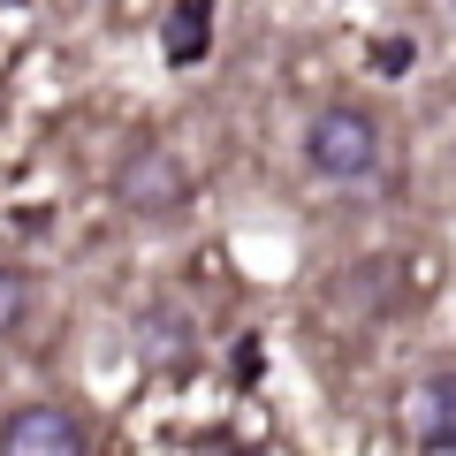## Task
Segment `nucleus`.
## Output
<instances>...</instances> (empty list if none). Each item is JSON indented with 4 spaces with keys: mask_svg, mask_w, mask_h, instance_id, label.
Returning a JSON list of instances; mask_svg holds the SVG:
<instances>
[{
    "mask_svg": "<svg viewBox=\"0 0 456 456\" xmlns=\"http://www.w3.org/2000/svg\"><path fill=\"white\" fill-rule=\"evenodd\" d=\"M305 160L320 167L327 183H365V175L380 167V122H373L365 107H327V114H312Z\"/></svg>",
    "mask_w": 456,
    "mask_h": 456,
    "instance_id": "obj_1",
    "label": "nucleus"
},
{
    "mask_svg": "<svg viewBox=\"0 0 456 456\" xmlns=\"http://www.w3.org/2000/svg\"><path fill=\"white\" fill-rule=\"evenodd\" d=\"M114 191H122V206H137V213H175L183 198H191V167H183L167 145H137L130 160H122V175H114Z\"/></svg>",
    "mask_w": 456,
    "mask_h": 456,
    "instance_id": "obj_2",
    "label": "nucleus"
},
{
    "mask_svg": "<svg viewBox=\"0 0 456 456\" xmlns=\"http://www.w3.org/2000/svg\"><path fill=\"white\" fill-rule=\"evenodd\" d=\"M0 456H92V441L61 403H23L0 426Z\"/></svg>",
    "mask_w": 456,
    "mask_h": 456,
    "instance_id": "obj_3",
    "label": "nucleus"
},
{
    "mask_svg": "<svg viewBox=\"0 0 456 456\" xmlns=\"http://www.w3.org/2000/svg\"><path fill=\"white\" fill-rule=\"evenodd\" d=\"M411 434H419L426 449L456 456V373H434L419 395H411Z\"/></svg>",
    "mask_w": 456,
    "mask_h": 456,
    "instance_id": "obj_4",
    "label": "nucleus"
},
{
    "mask_svg": "<svg viewBox=\"0 0 456 456\" xmlns=\"http://www.w3.org/2000/svg\"><path fill=\"white\" fill-rule=\"evenodd\" d=\"M206 46H213V0H175L160 23V53L175 69H191V61H206Z\"/></svg>",
    "mask_w": 456,
    "mask_h": 456,
    "instance_id": "obj_5",
    "label": "nucleus"
},
{
    "mask_svg": "<svg viewBox=\"0 0 456 456\" xmlns=\"http://www.w3.org/2000/svg\"><path fill=\"white\" fill-rule=\"evenodd\" d=\"M23 320H31V281L16 266H0V335H16Z\"/></svg>",
    "mask_w": 456,
    "mask_h": 456,
    "instance_id": "obj_6",
    "label": "nucleus"
},
{
    "mask_svg": "<svg viewBox=\"0 0 456 456\" xmlns=\"http://www.w3.org/2000/svg\"><path fill=\"white\" fill-rule=\"evenodd\" d=\"M411 53H419L411 38H380V46H373V69H380V77H403V69H411Z\"/></svg>",
    "mask_w": 456,
    "mask_h": 456,
    "instance_id": "obj_7",
    "label": "nucleus"
}]
</instances>
